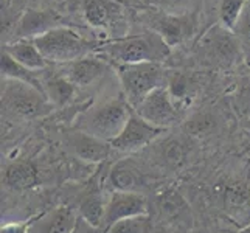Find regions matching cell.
<instances>
[{"mask_svg": "<svg viewBox=\"0 0 250 233\" xmlns=\"http://www.w3.org/2000/svg\"><path fill=\"white\" fill-rule=\"evenodd\" d=\"M231 33L235 34V38L241 47V51L247 58H250V2H246L243 14H241L236 27Z\"/></svg>", "mask_w": 250, "mask_h": 233, "instance_id": "cb8c5ba5", "label": "cell"}, {"mask_svg": "<svg viewBox=\"0 0 250 233\" xmlns=\"http://www.w3.org/2000/svg\"><path fill=\"white\" fill-rule=\"evenodd\" d=\"M132 112L134 109L126 98L118 97L85 110L76 118V129L110 143L123 131Z\"/></svg>", "mask_w": 250, "mask_h": 233, "instance_id": "3957f363", "label": "cell"}, {"mask_svg": "<svg viewBox=\"0 0 250 233\" xmlns=\"http://www.w3.org/2000/svg\"><path fill=\"white\" fill-rule=\"evenodd\" d=\"M246 2H250V0H246Z\"/></svg>", "mask_w": 250, "mask_h": 233, "instance_id": "e575fe53", "label": "cell"}, {"mask_svg": "<svg viewBox=\"0 0 250 233\" xmlns=\"http://www.w3.org/2000/svg\"><path fill=\"white\" fill-rule=\"evenodd\" d=\"M247 125H249V129H250V118H249V122H247Z\"/></svg>", "mask_w": 250, "mask_h": 233, "instance_id": "836d02e7", "label": "cell"}, {"mask_svg": "<svg viewBox=\"0 0 250 233\" xmlns=\"http://www.w3.org/2000/svg\"><path fill=\"white\" fill-rule=\"evenodd\" d=\"M107 64L100 56H85L78 61L65 64L64 76L70 80L76 87H87V85L98 81L106 73Z\"/></svg>", "mask_w": 250, "mask_h": 233, "instance_id": "7c38bea8", "label": "cell"}, {"mask_svg": "<svg viewBox=\"0 0 250 233\" xmlns=\"http://www.w3.org/2000/svg\"><path fill=\"white\" fill-rule=\"evenodd\" d=\"M59 21L61 19H59V16L56 13L28 10L21 17L19 25L16 27V38L17 39H34L56 27H62Z\"/></svg>", "mask_w": 250, "mask_h": 233, "instance_id": "4fadbf2b", "label": "cell"}, {"mask_svg": "<svg viewBox=\"0 0 250 233\" xmlns=\"http://www.w3.org/2000/svg\"><path fill=\"white\" fill-rule=\"evenodd\" d=\"M95 229H97V227H92L90 224H87L84 219L80 218L78 226H76V229H75L73 233H92V230H95Z\"/></svg>", "mask_w": 250, "mask_h": 233, "instance_id": "1f68e13d", "label": "cell"}, {"mask_svg": "<svg viewBox=\"0 0 250 233\" xmlns=\"http://www.w3.org/2000/svg\"><path fill=\"white\" fill-rule=\"evenodd\" d=\"M3 51H6L14 61L22 64L23 67L30 68L33 72H39L47 67V59L42 56L39 48L33 42V39H17L10 44H5L2 47Z\"/></svg>", "mask_w": 250, "mask_h": 233, "instance_id": "9a60e30c", "label": "cell"}, {"mask_svg": "<svg viewBox=\"0 0 250 233\" xmlns=\"http://www.w3.org/2000/svg\"><path fill=\"white\" fill-rule=\"evenodd\" d=\"M42 85H44V93L47 100L51 103L53 107L65 106L73 98V95L76 92V85L70 80H67L62 73L48 76L47 80H42Z\"/></svg>", "mask_w": 250, "mask_h": 233, "instance_id": "2e32d148", "label": "cell"}, {"mask_svg": "<svg viewBox=\"0 0 250 233\" xmlns=\"http://www.w3.org/2000/svg\"><path fill=\"white\" fill-rule=\"evenodd\" d=\"M238 233H250V224H249L247 227H244V229L241 230V232H238Z\"/></svg>", "mask_w": 250, "mask_h": 233, "instance_id": "d6a6232c", "label": "cell"}, {"mask_svg": "<svg viewBox=\"0 0 250 233\" xmlns=\"http://www.w3.org/2000/svg\"><path fill=\"white\" fill-rule=\"evenodd\" d=\"M148 214V204L139 191H114L106 201V213L103 221V230L122 219Z\"/></svg>", "mask_w": 250, "mask_h": 233, "instance_id": "9c48e42d", "label": "cell"}, {"mask_svg": "<svg viewBox=\"0 0 250 233\" xmlns=\"http://www.w3.org/2000/svg\"><path fill=\"white\" fill-rule=\"evenodd\" d=\"M30 224L28 222H5L2 224L0 233H28Z\"/></svg>", "mask_w": 250, "mask_h": 233, "instance_id": "4dcf8cb0", "label": "cell"}, {"mask_svg": "<svg viewBox=\"0 0 250 233\" xmlns=\"http://www.w3.org/2000/svg\"><path fill=\"white\" fill-rule=\"evenodd\" d=\"M134 110L148 123L162 129L174 126L180 120L179 106L172 100L167 87L151 92Z\"/></svg>", "mask_w": 250, "mask_h": 233, "instance_id": "52a82bcc", "label": "cell"}, {"mask_svg": "<svg viewBox=\"0 0 250 233\" xmlns=\"http://www.w3.org/2000/svg\"><path fill=\"white\" fill-rule=\"evenodd\" d=\"M214 126V118L210 114H196L187 122V129L188 132L193 135H204L208 134Z\"/></svg>", "mask_w": 250, "mask_h": 233, "instance_id": "484cf974", "label": "cell"}, {"mask_svg": "<svg viewBox=\"0 0 250 233\" xmlns=\"http://www.w3.org/2000/svg\"><path fill=\"white\" fill-rule=\"evenodd\" d=\"M2 80H11V81L28 84L31 87L44 93V85H42V81L38 78L36 72H33L30 68L14 61L3 50H2Z\"/></svg>", "mask_w": 250, "mask_h": 233, "instance_id": "e0dca14e", "label": "cell"}, {"mask_svg": "<svg viewBox=\"0 0 250 233\" xmlns=\"http://www.w3.org/2000/svg\"><path fill=\"white\" fill-rule=\"evenodd\" d=\"M204 47L211 61L222 64L233 63L236 55L239 53V44L235 34H230V30L224 27L213 28L207 34V38L204 39Z\"/></svg>", "mask_w": 250, "mask_h": 233, "instance_id": "30bf717a", "label": "cell"}, {"mask_svg": "<svg viewBox=\"0 0 250 233\" xmlns=\"http://www.w3.org/2000/svg\"><path fill=\"white\" fill-rule=\"evenodd\" d=\"M244 6H246V0H221L219 5L221 27L233 31L241 14H243Z\"/></svg>", "mask_w": 250, "mask_h": 233, "instance_id": "7402d4cb", "label": "cell"}, {"mask_svg": "<svg viewBox=\"0 0 250 233\" xmlns=\"http://www.w3.org/2000/svg\"><path fill=\"white\" fill-rule=\"evenodd\" d=\"M165 131L167 129L148 123L134 110L131 117H129L127 123L125 125L123 131L120 132L115 140L110 142V146L122 152H134L151 145L162 134H165Z\"/></svg>", "mask_w": 250, "mask_h": 233, "instance_id": "ba28073f", "label": "cell"}, {"mask_svg": "<svg viewBox=\"0 0 250 233\" xmlns=\"http://www.w3.org/2000/svg\"><path fill=\"white\" fill-rule=\"evenodd\" d=\"M238 107H241V110L244 114L250 115V75L244 76L241 84L238 85Z\"/></svg>", "mask_w": 250, "mask_h": 233, "instance_id": "4316f807", "label": "cell"}, {"mask_svg": "<svg viewBox=\"0 0 250 233\" xmlns=\"http://www.w3.org/2000/svg\"><path fill=\"white\" fill-rule=\"evenodd\" d=\"M249 199V188L243 184H233L227 190V201L231 205H243Z\"/></svg>", "mask_w": 250, "mask_h": 233, "instance_id": "83f0119b", "label": "cell"}, {"mask_svg": "<svg viewBox=\"0 0 250 233\" xmlns=\"http://www.w3.org/2000/svg\"><path fill=\"white\" fill-rule=\"evenodd\" d=\"M117 75L123 97L135 109L151 92L167 87L169 73L160 63H140L117 65Z\"/></svg>", "mask_w": 250, "mask_h": 233, "instance_id": "277c9868", "label": "cell"}, {"mask_svg": "<svg viewBox=\"0 0 250 233\" xmlns=\"http://www.w3.org/2000/svg\"><path fill=\"white\" fill-rule=\"evenodd\" d=\"M167 89L172 97V100H174V103L179 106L180 101L189 98V93H191V83H189V78L187 75L180 73V72H172L168 75Z\"/></svg>", "mask_w": 250, "mask_h": 233, "instance_id": "603a6c76", "label": "cell"}, {"mask_svg": "<svg viewBox=\"0 0 250 233\" xmlns=\"http://www.w3.org/2000/svg\"><path fill=\"white\" fill-rule=\"evenodd\" d=\"M149 218L148 214H139V216L126 218L104 230V233H146Z\"/></svg>", "mask_w": 250, "mask_h": 233, "instance_id": "d4e9b609", "label": "cell"}, {"mask_svg": "<svg viewBox=\"0 0 250 233\" xmlns=\"http://www.w3.org/2000/svg\"><path fill=\"white\" fill-rule=\"evenodd\" d=\"M83 8L85 19L93 27H106L115 11V5L107 0H84Z\"/></svg>", "mask_w": 250, "mask_h": 233, "instance_id": "44dd1931", "label": "cell"}, {"mask_svg": "<svg viewBox=\"0 0 250 233\" xmlns=\"http://www.w3.org/2000/svg\"><path fill=\"white\" fill-rule=\"evenodd\" d=\"M80 216L92 227L101 229L106 213V202L100 193H90L80 202Z\"/></svg>", "mask_w": 250, "mask_h": 233, "instance_id": "ffe728a7", "label": "cell"}, {"mask_svg": "<svg viewBox=\"0 0 250 233\" xmlns=\"http://www.w3.org/2000/svg\"><path fill=\"white\" fill-rule=\"evenodd\" d=\"M145 23L149 30L156 31L159 36L167 42L168 47L172 48L176 45L184 44V42L193 36L197 27L196 13H146L143 16Z\"/></svg>", "mask_w": 250, "mask_h": 233, "instance_id": "8992f818", "label": "cell"}, {"mask_svg": "<svg viewBox=\"0 0 250 233\" xmlns=\"http://www.w3.org/2000/svg\"><path fill=\"white\" fill-rule=\"evenodd\" d=\"M2 107L22 118H38L48 115L55 107L45 93L19 81H2Z\"/></svg>", "mask_w": 250, "mask_h": 233, "instance_id": "5b68a950", "label": "cell"}, {"mask_svg": "<svg viewBox=\"0 0 250 233\" xmlns=\"http://www.w3.org/2000/svg\"><path fill=\"white\" fill-rule=\"evenodd\" d=\"M80 218L67 207H58L30 224L28 233H73Z\"/></svg>", "mask_w": 250, "mask_h": 233, "instance_id": "5bb4252c", "label": "cell"}, {"mask_svg": "<svg viewBox=\"0 0 250 233\" xmlns=\"http://www.w3.org/2000/svg\"><path fill=\"white\" fill-rule=\"evenodd\" d=\"M189 0H151L154 6H157L162 11H172V10H184Z\"/></svg>", "mask_w": 250, "mask_h": 233, "instance_id": "f546056e", "label": "cell"}, {"mask_svg": "<svg viewBox=\"0 0 250 233\" xmlns=\"http://www.w3.org/2000/svg\"><path fill=\"white\" fill-rule=\"evenodd\" d=\"M109 184L114 191H137L140 185V172L127 162H118L109 172Z\"/></svg>", "mask_w": 250, "mask_h": 233, "instance_id": "ac0fdd59", "label": "cell"}, {"mask_svg": "<svg viewBox=\"0 0 250 233\" xmlns=\"http://www.w3.org/2000/svg\"><path fill=\"white\" fill-rule=\"evenodd\" d=\"M3 180L11 188L27 190L38 184V171L30 162H16L5 169Z\"/></svg>", "mask_w": 250, "mask_h": 233, "instance_id": "d6986e66", "label": "cell"}, {"mask_svg": "<svg viewBox=\"0 0 250 233\" xmlns=\"http://www.w3.org/2000/svg\"><path fill=\"white\" fill-rule=\"evenodd\" d=\"M68 146L76 157L89 163H100L106 160L110 154V149H114L110 143L78 131V129L68 135Z\"/></svg>", "mask_w": 250, "mask_h": 233, "instance_id": "8fae6325", "label": "cell"}, {"mask_svg": "<svg viewBox=\"0 0 250 233\" xmlns=\"http://www.w3.org/2000/svg\"><path fill=\"white\" fill-rule=\"evenodd\" d=\"M167 146H168L167 151H165V159H167V162L174 163V165H177V163L182 162V159H184L182 145H180L179 142H169Z\"/></svg>", "mask_w": 250, "mask_h": 233, "instance_id": "f1b7e54d", "label": "cell"}, {"mask_svg": "<svg viewBox=\"0 0 250 233\" xmlns=\"http://www.w3.org/2000/svg\"><path fill=\"white\" fill-rule=\"evenodd\" d=\"M39 51L51 64H70L93 55L100 47L98 42L85 39L81 34L67 27H56L45 34L34 38Z\"/></svg>", "mask_w": 250, "mask_h": 233, "instance_id": "7a4b0ae2", "label": "cell"}, {"mask_svg": "<svg viewBox=\"0 0 250 233\" xmlns=\"http://www.w3.org/2000/svg\"><path fill=\"white\" fill-rule=\"evenodd\" d=\"M169 47L156 31L148 30L142 34L117 38L100 44L93 55L117 65L160 63L163 64L169 56Z\"/></svg>", "mask_w": 250, "mask_h": 233, "instance_id": "6da1fadb", "label": "cell"}]
</instances>
